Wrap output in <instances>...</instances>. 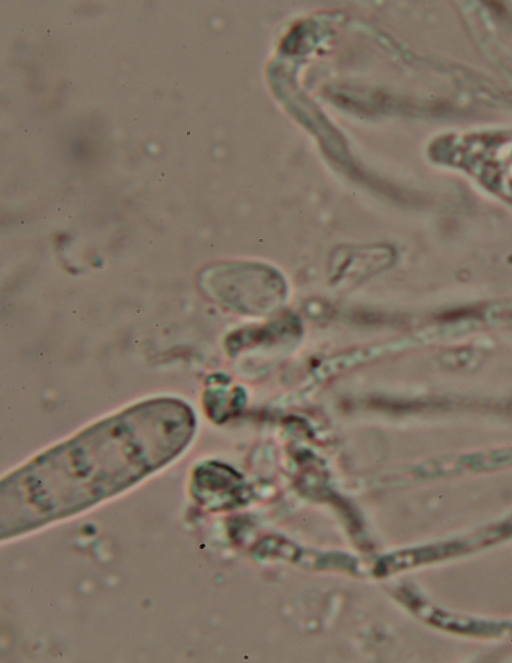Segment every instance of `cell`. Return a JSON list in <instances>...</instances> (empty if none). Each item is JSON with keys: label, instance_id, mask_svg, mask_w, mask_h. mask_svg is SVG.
I'll list each match as a JSON object with an SVG mask.
<instances>
[{"label": "cell", "instance_id": "cell-1", "mask_svg": "<svg viewBox=\"0 0 512 663\" xmlns=\"http://www.w3.org/2000/svg\"><path fill=\"white\" fill-rule=\"evenodd\" d=\"M192 416L176 401L135 407L95 426L8 481L24 502L67 510L97 501L173 457L188 441ZM5 485V484H3Z\"/></svg>", "mask_w": 512, "mask_h": 663}]
</instances>
